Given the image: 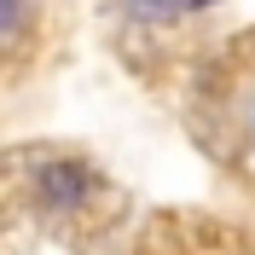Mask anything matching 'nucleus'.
Segmentation results:
<instances>
[{
	"mask_svg": "<svg viewBox=\"0 0 255 255\" xmlns=\"http://www.w3.org/2000/svg\"><path fill=\"white\" fill-rule=\"evenodd\" d=\"M81 191H87V168H76V162H52L47 174H41V197L47 203H76Z\"/></svg>",
	"mask_w": 255,
	"mask_h": 255,
	"instance_id": "obj_1",
	"label": "nucleus"
},
{
	"mask_svg": "<svg viewBox=\"0 0 255 255\" xmlns=\"http://www.w3.org/2000/svg\"><path fill=\"white\" fill-rule=\"evenodd\" d=\"M17 17H23V0H0V35H12Z\"/></svg>",
	"mask_w": 255,
	"mask_h": 255,
	"instance_id": "obj_2",
	"label": "nucleus"
}]
</instances>
